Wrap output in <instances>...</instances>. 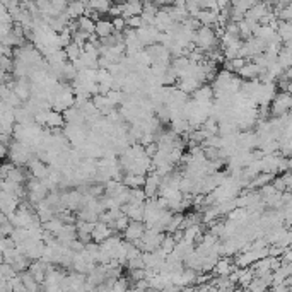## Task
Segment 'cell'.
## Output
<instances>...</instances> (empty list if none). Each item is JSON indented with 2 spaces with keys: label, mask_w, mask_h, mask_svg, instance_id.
<instances>
[{
  "label": "cell",
  "mask_w": 292,
  "mask_h": 292,
  "mask_svg": "<svg viewBox=\"0 0 292 292\" xmlns=\"http://www.w3.org/2000/svg\"><path fill=\"white\" fill-rule=\"evenodd\" d=\"M125 267H128V270H135V268H146V265H144L142 256H137V258H130V260H127Z\"/></svg>",
  "instance_id": "obj_38"
},
{
  "label": "cell",
  "mask_w": 292,
  "mask_h": 292,
  "mask_svg": "<svg viewBox=\"0 0 292 292\" xmlns=\"http://www.w3.org/2000/svg\"><path fill=\"white\" fill-rule=\"evenodd\" d=\"M11 237H12V241H14L16 244L22 243V241L29 237L28 227H14V229H12V233H11Z\"/></svg>",
  "instance_id": "obj_29"
},
{
  "label": "cell",
  "mask_w": 292,
  "mask_h": 292,
  "mask_svg": "<svg viewBox=\"0 0 292 292\" xmlns=\"http://www.w3.org/2000/svg\"><path fill=\"white\" fill-rule=\"evenodd\" d=\"M146 193H144V188H130V199L128 202L132 203H144L146 202Z\"/></svg>",
  "instance_id": "obj_30"
},
{
  "label": "cell",
  "mask_w": 292,
  "mask_h": 292,
  "mask_svg": "<svg viewBox=\"0 0 292 292\" xmlns=\"http://www.w3.org/2000/svg\"><path fill=\"white\" fill-rule=\"evenodd\" d=\"M231 0H217V7L219 9H224V7H229Z\"/></svg>",
  "instance_id": "obj_46"
},
{
  "label": "cell",
  "mask_w": 292,
  "mask_h": 292,
  "mask_svg": "<svg viewBox=\"0 0 292 292\" xmlns=\"http://www.w3.org/2000/svg\"><path fill=\"white\" fill-rule=\"evenodd\" d=\"M11 248H16V243L12 241L11 236H0V253L11 250Z\"/></svg>",
  "instance_id": "obj_37"
},
{
  "label": "cell",
  "mask_w": 292,
  "mask_h": 292,
  "mask_svg": "<svg viewBox=\"0 0 292 292\" xmlns=\"http://www.w3.org/2000/svg\"><path fill=\"white\" fill-rule=\"evenodd\" d=\"M29 166V174L33 178H38V180H43V178L48 176L50 166L46 163H43L39 157H31V161L28 163Z\"/></svg>",
  "instance_id": "obj_9"
},
{
  "label": "cell",
  "mask_w": 292,
  "mask_h": 292,
  "mask_svg": "<svg viewBox=\"0 0 292 292\" xmlns=\"http://www.w3.org/2000/svg\"><path fill=\"white\" fill-rule=\"evenodd\" d=\"M123 184L128 188H142L146 183V174H133V173H125L122 178Z\"/></svg>",
  "instance_id": "obj_19"
},
{
  "label": "cell",
  "mask_w": 292,
  "mask_h": 292,
  "mask_svg": "<svg viewBox=\"0 0 292 292\" xmlns=\"http://www.w3.org/2000/svg\"><path fill=\"white\" fill-rule=\"evenodd\" d=\"M75 21H77V29L87 33V35H94V26H96V21L86 18V16H80V18L75 19Z\"/></svg>",
  "instance_id": "obj_24"
},
{
  "label": "cell",
  "mask_w": 292,
  "mask_h": 292,
  "mask_svg": "<svg viewBox=\"0 0 292 292\" xmlns=\"http://www.w3.org/2000/svg\"><path fill=\"white\" fill-rule=\"evenodd\" d=\"M7 180L14 181V183L24 184L26 181H28V173H26V171L22 169V166H16V164H14V167H12V169L9 171Z\"/></svg>",
  "instance_id": "obj_21"
},
{
  "label": "cell",
  "mask_w": 292,
  "mask_h": 292,
  "mask_svg": "<svg viewBox=\"0 0 292 292\" xmlns=\"http://www.w3.org/2000/svg\"><path fill=\"white\" fill-rule=\"evenodd\" d=\"M80 2H87V0H80Z\"/></svg>",
  "instance_id": "obj_48"
},
{
  "label": "cell",
  "mask_w": 292,
  "mask_h": 292,
  "mask_svg": "<svg viewBox=\"0 0 292 292\" xmlns=\"http://www.w3.org/2000/svg\"><path fill=\"white\" fill-rule=\"evenodd\" d=\"M65 125V120H63V115L56 110H52V111H46V123L45 127L48 128H62Z\"/></svg>",
  "instance_id": "obj_18"
},
{
  "label": "cell",
  "mask_w": 292,
  "mask_h": 292,
  "mask_svg": "<svg viewBox=\"0 0 292 292\" xmlns=\"http://www.w3.org/2000/svg\"><path fill=\"white\" fill-rule=\"evenodd\" d=\"M7 156L12 164H16V166H24V164H28L29 161H31L35 152H33L31 147L26 146L24 142L14 140V142H11L7 146Z\"/></svg>",
  "instance_id": "obj_1"
},
{
  "label": "cell",
  "mask_w": 292,
  "mask_h": 292,
  "mask_svg": "<svg viewBox=\"0 0 292 292\" xmlns=\"http://www.w3.org/2000/svg\"><path fill=\"white\" fill-rule=\"evenodd\" d=\"M65 55H67V60L69 62H72V60H77L80 56V52H82V46H79L77 43H70V45H67L65 48Z\"/></svg>",
  "instance_id": "obj_28"
},
{
  "label": "cell",
  "mask_w": 292,
  "mask_h": 292,
  "mask_svg": "<svg viewBox=\"0 0 292 292\" xmlns=\"http://www.w3.org/2000/svg\"><path fill=\"white\" fill-rule=\"evenodd\" d=\"M154 26H156L157 29H159L161 33L167 31V29L171 28V26L174 24V21L171 19L169 12L166 11V9H159V11L156 12V16H154Z\"/></svg>",
  "instance_id": "obj_11"
},
{
  "label": "cell",
  "mask_w": 292,
  "mask_h": 292,
  "mask_svg": "<svg viewBox=\"0 0 292 292\" xmlns=\"http://www.w3.org/2000/svg\"><path fill=\"white\" fill-rule=\"evenodd\" d=\"M14 167V164L9 161V163H4V164H0V180H4V178H7L9 171Z\"/></svg>",
  "instance_id": "obj_42"
},
{
  "label": "cell",
  "mask_w": 292,
  "mask_h": 292,
  "mask_svg": "<svg viewBox=\"0 0 292 292\" xmlns=\"http://www.w3.org/2000/svg\"><path fill=\"white\" fill-rule=\"evenodd\" d=\"M0 69L4 70V72L11 73L12 69H14V60H12V56H0Z\"/></svg>",
  "instance_id": "obj_35"
},
{
  "label": "cell",
  "mask_w": 292,
  "mask_h": 292,
  "mask_svg": "<svg viewBox=\"0 0 292 292\" xmlns=\"http://www.w3.org/2000/svg\"><path fill=\"white\" fill-rule=\"evenodd\" d=\"M191 96H193L195 103H209V101H212V97H214V89H212V86L200 84V86L191 92Z\"/></svg>",
  "instance_id": "obj_12"
},
{
  "label": "cell",
  "mask_w": 292,
  "mask_h": 292,
  "mask_svg": "<svg viewBox=\"0 0 292 292\" xmlns=\"http://www.w3.org/2000/svg\"><path fill=\"white\" fill-rule=\"evenodd\" d=\"M292 106V97L291 92H285V91H280L278 94H275L274 99L268 105V111H270L272 116H280L284 113L291 111Z\"/></svg>",
  "instance_id": "obj_3"
},
{
  "label": "cell",
  "mask_w": 292,
  "mask_h": 292,
  "mask_svg": "<svg viewBox=\"0 0 292 292\" xmlns=\"http://www.w3.org/2000/svg\"><path fill=\"white\" fill-rule=\"evenodd\" d=\"M144 203H132L127 202L122 205V212L128 217L130 220H144Z\"/></svg>",
  "instance_id": "obj_10"
},
{
  "label": "cell",
  "mask_w": 292,
  "mask_h": 292,
  "mask_svg": "<svg viewBox=\"0 0 292 292\" xmlns=\"http://www.w3.org/2000/svg\"><path fill=\"white\" fill-rule=\"evenodd\" d=\"M62 115L65 123H75V125H84V123H86V118H84L80 108H75V106L67 108L65 111H62Z\"/></svg>",
  "instance_id": "obj_14"
},
{
  "label": "cell",
  "mask_w": 292,
  "mask_h": 292,
  "mask_svg": "<svg viewBox=\"0 0 292 292\" xmlns=\"http://www.w3.org/2000/svg\"><path fill=\"white\" fill-rule=\"evenodd\" d=\"M87 39H89V35L84 31H80V29H75V31H72V41L77 43L79 46H82L84 43H87Z\"/></svg>",
  "instance_id": "obj_34"
},
{
  "label": "cell",
  "mask_w": 292,
  "mask_h": 292,
  "mask_svg": "<svg viewBox=\"0 0 292 292\" xmlns=\"http://www.w3.org/2000/svg\"><path fill=\"white\" fill-rule=\"evenodd\" d=\"M12 229H14V226H12L7 219H5L4 222H0V234H2V236H11Z\"/></svg>",
  "instance_id": "obj_41"
},
{
  "label": "cell",
  "mask_w": 292,
  "mask_h": 292,
  "mask_svg": "<svg viewBox=\"0 0 292 292\" xmlns=\"http://www.w3.org/2000/svg\"><path fill=\"white\" fill-rule=\"evenodd\" d=\"M19 202H21V200H19L16 195L0 190V210L5 214V217H9L12 212H16V209L19 207Z\"/></svg>",
  "instance_id": "obj_6"
},
{
  "label": "cell",
  "mask_w": 292,
  "mask_h": 292,
  "mask_svg": "<svg viewBox=\"0 0 292 292\" xmlns=\"http://www.w3.org/2000/svg\"><path fill=\"white\" fill-rule=\"evenodd\" d=\"M84 11H86V2L80 0H69L65 7V14L69 16V19H79L80 16H84Z\"/></svg>",
  "instance_id": "obj_15"
},
{
  "label": "cell",
  "mask_w": 292,
  "mask_h": 292,
  "mask_svg": "<svg viewBox=\"0 0 292 292\" xmlns=\"http://www.w3.org/2000/svg\"><path fill=\"white\" fill-rule=\"evenodd\" d=\"M128 289V280L127 278H123L122 275H120L118 278H116L115 282H113V285H111V291H127Z\"/></svg>",
  "instance_id": "obj_39"
},
{
  "label": "cell",
  "mask_w": 292,
  "mask_h": 292,
  "mask_svg": "<svg viewBox=\"0 0 292 292\" xmlns=\"http://www.w3.org/2000/svg\"><path fill=\"white\" fill-rule=\"evenodd\" d=\"M4 263V256H2V253H0V265Z\"/></svg>",
  "instance_id": "obj_47"
},
{
  "label": "cell",
  "mask_w": 292,
  "mask_h": 292,
  "mask_svg": "<svg viewBox=\"0 0 292 292\" xmlns=\"http://www.w3.org/2000/svg\"><path fill=\"white\" fill-rule=\"evenodd\" d=\"M86 5L94 9V11H97L99 14H106L110 5H111V0H87Z\"/></svg>",
  "instance_id": "obj_25"
},
{
  "label": "cell",
  "mask_w": 292,
  "mask_h": 292,
  "mask_svg": "<svg viewBox=\"0 0 292 292\" xmlns=\"http://www.w3.org/2000/svg\"><path fill=\"white\" fill-rule=\"evenodd\" d=\"M111 24H113V29L118 33H123L127 29V21L125 18H122V16H116V18L111 19Z\"/></svg>",
  "instance_id": "obj_36"
},
{
  "label": "cell",
  "mask_w": 292,
  "mask_h": 292,
  "mask_svg": "<svg viewBox=\"0 0 292 292\" xmlns=\"http://www.w3.org/2000/svg\"><path fill=\"white\" fill-rule=\"evenodd\" d=\"M111 234H115V229H113L110 224L103 222V220H96L92 231H91V237H92V241H96V243H101V241H105L106 237H110Z\"/></svg>",
  "instance_id": "obj_8"
},
{
  "label": "cell",
  "mask_w": 292,
  "mask_h": 292,
  "mask_svg": "<svg viewBox=\"0 0 292 292\" xmlns=\"http://www.w3.org/2000/svg\"><path fill=\"white\" fill-rule=\"evenodd\" d=\"M19 275H21V280L22 284H24L26 291H39V289H41V284H38V282L35 280V277H33L28 270L19 272Z\"/></svg>",
  "instance_id": "obj_23"
},
{
  "label": "cell",
  "mask_w": 292,
  "mask_h": 292,
  "mask_svg": "<svg viewBox=\"0 0 292 292\" xmlns=\"http://www.w3.org/2000/svg\"><path fill=\"white\" fill-rule=\"evenodd\" d=\"M128 222H130L128 217H127L125 214H122V216H118L115 220H113L111 227L115 229V233H123V231H125V227L128 226Z\"/></svg>",
  "instance_id": "obj_31"
},
{
  "label": "cell",
  "mask_w": 292,
  "mask_h": 292,
  "mask_svg": "<svg viewBox=\"0 0 292 292\" xmlns=\"http://www.w3.org/2000/svg\"><path fill=\"white\" fill-rule=\"evenodd\" d=\"M113 24L111 21H108V19H97L96 21V26H94V35L97 36L99 39L103 38H108L110 35H113Z\"/></svg>",
  "instance_id": "obj_16"
},
{
  "label": "cell",
  "mask_w": 292,
  "mask_h": 292,
  "mask_svg": "<svg viewBox=\"0 0 292 292\" xmlns=\"http://www.w3.org/2000/svg\"><path fill=\"white\" fill-rule=\"evenodd\" d=\"M5 156H7V146L4 142H0V159Z\"/></svg>",
  "instance_id": "obj_45"
},
{
  "label": "cell",
  "mask_w": 292,
  "mask_h": 292,
  "mask_svg": "<svg viewBox=\"0 0 292 292\" xmlns=\"http://www.w3.org/2000/svg\"><path fill=\"white\" fill-rule=\"evenodd\" d=\"M174 244H176V241H174L173 236L167 233V234H164V237H163V241H161V246L159 248H163L166 253H171V251L174 250Z\"/></svg>",
  "instance_id": "obj_33"
},
{
  "label": "cell",
  "mask_w": 292,
  "mask_h": 292,
  "mask_svg": "<svg viewBox=\"0 0 292 292\" xmlns=\"http://www.w3.org/2000/svg\"><path fill=\"white\" fill-rule=\"evenodd\" d=\"M41 226H43V229L48 231V233L56 234L60 231V227L63 226V222L60 217H52V219H48L46 222H41Z\"/></svg>",
  "instance_id": "obj_27"
},
{
  "label": "cell",
  "mask_w": 292,
  "mask_h": 292,
  "mask_svg": "<svg viewBox=\"0 0 292 292\" xmlns=\"http://www.w3.org/2000/svg\"><path fill=\"white\" fill-rule=\"evenodd\" d=\"M146 52L149 53L150 62L152 63H169L171 60L169 50L164 45H161V43H154V45L146 46Z\"/></svg>",
  "instance_id": "obj_5"
},
{
  "label": "cell",
  "mask_w": 292,
  "mask_h": 292,
  "mask_svg": "<svg viewBox=\"0 0 292 292\" xmlns=\"http://www.w3.org/2000/svg\"><path fill=\"white\" fill-rule=\"evenodd\" d=\"M200 80H197L195 79V77H183V79H180V89L183 91V92H186L188 96H190L191 92H193L195 89H197V87L200 86Z\"/></svg>",
  "instance_id": "obj_22"
},
{
  "label": "cell",
  "mask_w": 292,
  "mask_h": 292,
  "mask_svg": "<svg viewBox=\"0 0 292 292\" xmlns=\"http://www.w3.org/2000/svg\"><path fill=\"white\" fill-rule=\"evenodd\" d=\"M188 65H190V60H188V56H183V55H181V56H174V60L169 63V67L174 70V72H176V75H180V73L183 72V70L186 69Z\"/></svg>",
  "instance_id": "obj_26"
},
{
  "label": "cell",
  "mask_w": 292,
  "mask_h": 292,
  "mask_svg": "<svg viewBox=\"0 0 292 292\" xmlns=\"http://www.w3.org/2000/svg\"><path fill=\"white\" fill-rule=\"evenodd\" d=\"M142 0H127L122 2V18H132V16H140L142 12Z\"/></svg>",
  "instance_id": "obj_13"
},
{
  "label": "cell",
  "mask_w": 292,
  "mask_h": 292,
  "mask_svg": "<svg viewBox=\"0 0 292 292\" xmlns=\"http://www.w3.org/2000/svg\"><path fill=\"white\" fill-rule=\"evenodd\" d=\"M156 150H157L156 142H150V144H147V146H144V152H146V156H149V157H152L154 154H156Z\"/></svg>",
  "instance_id": "obj_43"
},
{
  "label": "cell",
  "mask_w": 292,
  "mask_h": 292,
  "mask_svg": "<svg viewBox=\"0 0 292 292\" xmlns=\"http://www.w3.org/2000/svg\"><path fill=\"white\" fill-rule=\"evenodd\" d=\"M137 35H139V39L142 41L144 48H146V46L154 45V43H159L161 31L154 24H144L137 29Z\"/></svg>",
  "instance_id": "obj_4"
},
{
  "label": "cell",
  "mask_w": 292,
  "mask_h": 292,
  "mask_svg": "<svg viewBox=\"0 0 292 292\" xmlns=\"http://www.w3.org/2000/svg\"><path fill=\"white\" fill-rule=\"evenodd\" d=\"M70 43H72V31H70L69 28L62 29V31L58 33V46L60 48H65Z\"/></svg>",
  "instance_id": "obj_32"
},
{
  "label": "cell",
  "mask_w": 292,
  "mask_h": 292,
  "mask_svg": "<svg viewBox=\"0 0 292 292\" xmlns=\"http://www.w3.org/2000/svg\"><path fill=\"white\" fill-rule=\"evenodd\" d=\"M193 43L197 48L203 50V52H209V50L216 48V45L219 43V38L216 36V31H214L212 26L200 24L199 28H197V31H195Z\"/></svg>",
  "instance_id": "obj_2"
},
{
  "label": "cell",
  "mask_w": 292,
  "mask_h": 292,
  "mask_svg": "<svg viewBox=\"0 0 292 292\" xmlns=\"http://www.w3.org/2000/svg\"><path fill=\"white\" fill-rule=\"evenodd\" d=\"M144 231H146V224H144V220H130L128 226H127L125 231H123V237H125V241H132V243H135L137 239L142 237Z\"/></svg>",
  "instance_id": "obj_7"
},
{
  "label": "cell",
  "mask_w": 292,
  "mask_h": 292,
  "mask_svg": "<svg viewBox=\"0 0 292 292\" xmlns=\"http://www.w3.org/2000/svg\"><path fill=\"white\" fill-rule=\"evenodd\" d=\"M261 72H263V69H261V67H258L255 62L253 63L246 62L239 70H237V75L243 77V79H256Z\"/></svg>",
  "instance_id": "obj_17"
},
{
  "label": "cell",
  "mask_w": 292,
  "mask_h": 292,
  "mask_svg": "<svg viewBox=\"0 0 292 292\" xmlns=\"http://www.w3.org/2000/svg\"><path fill=\"white\" fill-rule=\"evenodd\" d=\"M277 35H278V38H280L282 45H285V43H291V39H292V24H291V21H278Z\"/></svg>",
  "instance_id": "obj_20"
},
{
  "label": "cell",
  "mask_w": 292,
  "mask_h": 292,
  "mask_svg": "<svg viewBox=\"0 0 292 292\" xmlns=\"http://www.w3.org/2000/svg\"><path fill=\"white\" fill-rule=\"evenodd\" d=\"M106 14H110L111 18H116V16H122V4L118 5H110L108 12Z\"/></svg>",
  "instance_id": "obj_44"
},
{
  "label": "cell",
  "mask_w": 292,
  "mask_h": 292,
  "mask_svg": "<svg viewBox=\"0 0 292 292\" xmlns=\"http://www.w3.org/2000/svg\"><path fill=\"white\" fill-rule=\"evenodd\" d=\"M127 28H132V29H139L140 26H144V21L140 16H132V18H127Z\"/></svg>",
  "instance_id": "obj_40"
}]
</instances>
